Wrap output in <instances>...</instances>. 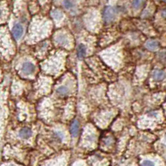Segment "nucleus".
<instances>
[{"mask_svg": "<svg viewBox=\"0 0 166 166\" xmlns=\"http://www.w3.org/2000/svg\"><path fill=\"white\" fill-rule=\"evenodd\" d=\"M52 15H53V18H54L55 19H57V20H60V19L63 18V13L59 11V10L56 9V10L53 11Z\"/></svg>", "mask_w": 166, "mask_h": 166, "instance_id": "15", "label": "nucleus"}, {"mask_svg": "<svg viewBox=\"0 0 166 166\" xmlns=\"http://www.w3.org/2000/svg\"><path fill=\"white\" fill-rule=\"evenodd\" d=\"M2 15V10H1V8H0V17Z\"/></svg>", "mask_w": 166, "mask_h": 166, "instance_id": "19", "label": "nucleus"}, {"mask_svg": "<svg viewBox=\"0 0 166 166\" xmlns=\"http://www.w3.org/2000/svg\"><path fill=\"white\" fill-rule=\"evenodd\" d=\"M55 42L62 47H68L70 44V39L65 34H59L55 38Z\"/></svg>", "mask_w": 166, "mask_h": 166, "instance_id": "4", "label": "nucleus"}, {"mask_svg": "<svg viewBox=\"0 0 166 166\" xmlns=\"http://www.w3.org/2000/svg\"><path fill=\"white\" fill-rule=\"evenodd\" d=\"M19 137L21 139H23V140H28L29 139L32 134H33V131L30 128H28V127H25V128H21L19 130Z\"/></svg>", "mask_w": 166, "mask_h": 166, "instance_id": "7", "label": "nucleus"}, {"mask_svg": "<svg viewBox=\"0 0 166 166\" xmlns=\"http://www.w3.org/2000/svg\"><path fill=\"white\" fill-rule=\"evenodd\" d=\"M158 46H159L158 43L157 41H155V40H149L146 43V44H145V47L149 50H151V51L156 50L158 48Z\"/></svg>", "mask_w": 166, "mask_h": 166, "instance_id": "11", "label": "nucleus"}, {"mask_svg": "<svg viewBox=\"0 0 166 166\" xmlns=\"http://www.w3.org/2000/svg\"><path fill=\"white\" fill-rule=\"evenodd\" d=\"M104 20L106 23H111L116 18V10L112 7H106L104 10Z\"/></svg>", "mask_w": 166, "mask_h": 166, "instance_id": "2", "label": "nucleus"}, {"mask_svg": "<svg viewBox=\"0 0 166 166\" xmlns=\"http://www.w3.org/2000/svg\"><path fill=\"white\" fill-rule=\"evenodd\" d=\"M153 78L156 81H161L165 78V74L162 70H158L157 69L153 73Z\"/></svg>", "mask_w": 166, "mask_h": 166, "instance_id": "10", "label": "nucleus"}, {"mask_svg": "<svg viewBox=\"0 0 166 166\" xmlns=\"http://www.w3.org/2000/svg\"><path fill=\"white\" fill-rule=\"evenodd\" d=\"M53 138H54L57 141L61 142V141H63V140H64V135L63 133L59 132V131H56V132L53 133Z\"/></svg>", "mask_w": 166, "mask_h": 166, "instance_id": "13", "label": "nucleus"}, {"mask_svg": "<svg viewBox=\"0 0 166 166\" xmlns=\"http://www.w3.org/2000/svg\"><path fill=\"white\" fill-rule=\"evenodd\" d=\"M59 53H57V55L54 56V60L55 62H53V59L52 57H50L49 60V68H46L48 72H53V73H57V72L59 70V68L58 67H61V65L63 63H61V61L63 60V57L60 55H58Z\"/></svg>", "mask_w": 166, "mask_h": 166, "instance_id": "1", "label": "nucleus"}, {"mask_svg": "<svg viewBox=\"0 0 166 166\" xmlns=\"http://www.w3.org/2000/svg\"><path fill=\"white\" fill-rule=\"evenodd\" d=\"M162 1H166V0H162Z\"/></svg>", "mask_w": 166, "mask_h": 166, "instance_id": "20", "label": "nucleus"}, {"mask_svg": "<svg viewBox=\"0 0 166 166\" xmlns=\"http://www.w3.org/2000/svg\"><path fill=\"white\" fill-rule=\"evenodd\" d=\"M87 53V47L83 44H80L77 48V56L79 59H83Z\"/></svg>", "mask_w": 166, "mask_h": 166, "instance_id": "9", "label": "nucleus"}, {"mask_svg": "<svg viewBox=\"0 0 166 166\" xmlns=\"http://www.w3.org/2000/svg\"><path fill=\"white\" fill-rule=\"evenodd\" d=\"M64 8L67 9H71L74 7V3L72 0H64Z\"/></svg>", "mask_w": 166, "mask_h": 166, "instance_id": "14", "label": "nucleus"}, {"mask_svg": "<svg viewBox=\"0 0 166 166\" xmlns=\"http://www.w3.org/2000/svg\"><path fill=\"white\" fill-rule=\"evenodd\" d=\"M36 70V67L32 62H24L22 64V67H21V71L23 74L25 75H31L35 73Z\"/></svg>", "mask_w": 166, "mask_h": 166, "instance_id": "3", "label": "nucleus"}, {"mask_svg": "<svg viewBox=\"0 0 166 166\" xmlns=\"http://www.w3.org/2000/svg\"><path fill=\"white\" fill-rule=\"evenodd\" d=\"M70 93V89L67 85H60L56 89V94L60 97H66Z\"/></svg>", "mask_w": 166, "mask_h": 166, "instance_id": "8", "label": "nucleus"}, {"mask_svg": "<svg viewBox=\"0 0 166 166\" xmlns=\"http://www.w3.org/2000/svg\"><path fill=\"white\" fill-rule=\"evenodd\" d=\"M162 16L164 18V19H166V8L165 9H164L162 11Z\"/></svg>", "mask_w": 166, "mask_h": 166, "instance_id": "18", "label": "nucleus"}, {"mask_svg": "<svg viewBox=\"0 0 166 166\" xmlns=\"http://www.w3.org/2000/svg\"><path fill=\"white\" fill-rule=\"evenodd\" d=\"M49 43H48L47 41H44L42 43L40 46H39V54L40 55H44L46 53H47V51H48V49H49Z\"/></svg>", "mask_w": 166, "mask_h": 166, "instance_id": "12", "label": "nucleus"}, {"mask_svg": "<svg viewBox=\"0 0 166 166\" xmlns=\"http://www.w3.org/2000/svg\"><path fill=\"white\" fill-rule=\"evenodd\" d=\"M12 33H13V35H14V37L16 40L20 39L23 34V27L22 26V24L16 23L15 25L13 27Z\"/></svg>", "mask_w": 166, "mask_h": 166, "instance_id": "5", "label": "nucleus"}, {"mask_svg": "<svg viewBox=\"0 0 166 166\" xmlns=\"http://www.w3.org/2000/svg\"><path fill=\"white\" fill-rule=\"evenodd\" d=\"M143 4H144V0H134L132 6L134 8H140Z\"/></svg>", "mask_w": 166, "mask_h": 166, "instance_id": "16", "label": "nucleus"}, {"mask_svg": "<svg viewBox=\"0 0 166 166\" xmlns=\"http://www.w3.org/2000/svg\"><path fill=\"white\" fill-rule=\"evenodd\" d=\"M141 166H155V164L150 160H144L141 164Z\"/></svg>", "mask_w": 166, "mask_h": 166, "instance_id": "17", "label": "nucleus"}, {"mask_svg": "<svg viewBox=\"0 0 166 166\" xmlns=\"http://www.w3.org/2000/svg\"><path fill=\"white\" fill-rule=\"evenodd\" d=\"M80 133V126H79V122L78 120H74L71 124L70 126V134L72 137L76 138L78 137Z\"/></svg>", "mask_w": 166, "mask_h": 166, "instance_id": "6", "label": "nucleus"}]
</instances>
